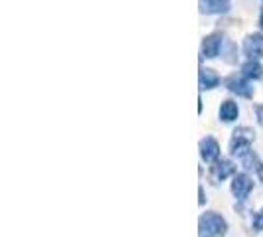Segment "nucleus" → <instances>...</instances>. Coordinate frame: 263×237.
<instances>
[{"label":"nucleus","mask_w":263,"mask_h":237,"mask_svg":"<svg viewBox=\"0 0 263 237\" xmlns=\"http://www.w3.org/2000/svg\"><path fill=\"white\" fill-rule=\"evenodd\" d=\"M198 233L200 237H222L228 233V222L218 211H206L198 220Z\"/></svg>","instance_id":"1"},{"label":"nucleus","mask_w":263,"mask_h":237,"mask_svg":"<svg viewBox=\"0 0 263 237\" xmlns=\"http://www.w3.org/2000/svg\"><path fill=\"white\" fill-rule=\"evenodd\" d=\"M255 141V132L250 127H237L236 131L232 132L230 139V154L236 158L246 156L251 150V145Z\"/></svg>","instance_id":"2"},{"label":"nucleus","mask_w":263,"mask_h":237,"mask_svg":"<svg viewBox=\"0 0 263 237\" xmlns=\"http://www.w3.org/2000/svg\"><path fill=\"white\" fill-rule=\"evenodd\" d=\"M253 192V178L248 172H236L232 176V194L237 202H246Z\"/></svg>","instance_id":"3"},{"label":"nucleus","mask_w":263,"mask_h":237,"mask_svg":"<svg viewBox=\"0 0 263 237\" xmlns=\"http://www.w3.org/2000/svg\"><path fill=\"white\" fill-rule=\"evenodd\" d=\"M224 85L230 93H234L237 97H243V99H251L253 93H255V89L251 87L250 79L243 77V75H230V77H226Z\"/></svg>","instance_id":"4"},{"label":"nucleus","mask_w":263,"mask_h":237,"mask_svg":"<svg viewBox=\"0 0 263 237\" xmlns=\"http://www.w3.org/2000/svg\"><path fill=\"white\" fill-rule=\"evenodd\" d=\"M224 48V36L220 32H214V34H208L206 38L202 40V57L206 60H214L218 57L220 52Z\"/></svg>","instance_id":"5"},{"label":"nucleus","mask_w":263,"mask_h":237,"mask_svg":"<svg viewBox=\"0 0 263 237\" xmlns=\"http://www.w3.org/2000/svg\"><path fill=\"white\" fill-rule=\"evenodd\" d=\"M198 150H200V158L206 164H214L216 160H220V143L214 136H204L198 145Z\"/></svg>","instance_id":"6"},{"label":"nucleus","mask_w":263,"mask_h":237,"mask_svg":"<svg viewBox=\"0 0 263 237\" xmlns=\"http://www.w3.org/2000/svg\"><path fill=\"white\" fill-rule=\"evenodd\" d=\"M241 50H243V55H246L248 60H261L263 57V34L255 32V34L246 36Z\"/></svg>","instance_id":"7"},{"label":"nucleus","mask_w":263,"mask_h":237,"mask_svg":"<svg viewBox=\"0 0 263 237\" xmlns=\"http://www.w3.org/2000/svg\"><path fill=\"white\" fill-rule=\"evenodd\" d=\"M236 172H237L236 164L230 158H220V160H216L210 166V176L214 182H224L226 178L234 176Z\"/></svg>","instance_id":"8"},{"label":"nucleus","mask_w":263,"mask_h":237,"mask_svg":"<svg viewBox=\"0 0 263 237\" xmlns=\"http://www.w3.org/2000/svg\"><path fill=\"white\" fill-rule=\"evenodd\" d=\"M230 8H232L230 0H200L202 14H226L230 12Z\"/></svg>","instance_id":"9"},{"label":"nucleus","mask_w":263,"mask_h":237,"mask_svg":"<svg viewBox=\"0 0 263 237\" xmlns=\"http://www.w3.org/2000/svg\"><path fill=\"white\" fill-rule=\"evenodd\" d=\"M198 79H200V89H202V91H212V89H216V87L220 85V81H222L220 75H218L214 69H210V67H202Z\"/></svg>","instance_id":"10"},{"label":"nucleus","mask_w":263,"mask_h":237,"mask_svg":"<svg viewBox=\"0 0 263 237\" xmlns=\"http://www.w3.org/2000/svg\"><path fill=\"white\" fill-rule=\"evenodd\" d=\"M218 117L222 123H234L239 117V107H237L236 101H232V99L222 101V105L218 109Z\"/></svg>","instance_id":"11"},{"label":"nucleus","mask_w":263,"mask_h":237,"mask_svg":"<svg viewBox=\"0 0 263 237\" xmlns=\"http://www.w3.org/2000/svg\"><path fill=\"white\" fill-rule=\"evenodd\" d=\"M239 160H241V166H243V170H246V172H253V174H257V176H259V178L263 180V162H261V158L257 156L253 150H250L246 156H241Z\"/></svg>","instance_id":"12"},{"label":"nucleus","mask_w":263,"mask_h":237,"mask_svg":"<svg viewBox=\"0 0 263 237\" xmlns=\"http://www.w3.org/2000/svg\"><path fill=\"white\" fill-rule=\"evenodd\" d=\"M241 75L248 77L250 81H257L263 77V66L259 64V60H246L241 64Z\"/></svg>","instance_id":"13"},{"label":"nucleus","mask_w":263,"mask_h":237,"mask_svg":"<svg viewBox=\"0 0 263 237\" xmlns=\"http://www.w3.org/2000/svg\"><path fill=\"white\" fill-rule=\"evenodd\" d=\"M251 229L253 231H263V208L255 211V215L251 220Z\"/></svg>","instance_id":"14"},{"label":"nucleus","mask_w":263,"mask_h":237,"mask_svg":"<svg viewBox=\"0 0 263 237\" xmlns=\"http://www.w3.org/2000/svg\"><path fill=\"white\" fill-rule=\"evenodd\" d=\"M255 117H257V125L263 127V103L255 105Z\"/></svg>","instance_id":"15"},{"label":"nucleus","mask_w":263,"mask_h":237,"mask_svg":"<svg viewBox=\"0 0 263 237\" xmlns=\"http://www.w3.org/2000/svg\"><path fill=\"white\" fill-rule=\"evenodd\" d=\"M206 200H208V198H206V192H204V186H198V204L204 206Z\"/></svg>","instance_id":"16"},{"label":"nucleus","mask_w":263,"mask_h":237,"mask_svg":"<svg viewBox=\"0 0 263 237\" xmlns=\"http://www.w3.org/2000/svg\"><path fill=\"white\" fill-rule=\"evenodd\" d=\"M257 22H259V28L263 30V6H261V12H259V20H257Z\"/></svg>","instance_id":"17"}]
</instances>
